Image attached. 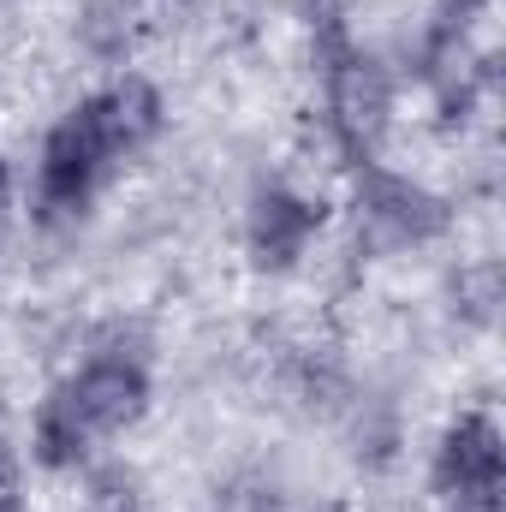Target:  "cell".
Listing matches in <instances>:
<instances>
[{
  "instance_id": "6da1fadb",
  "label": "cell",
  "mask_w": 506,
  "mask_h": 512,
  "mask_svg": "<svg viewBox=\"0 0 506 512\" xmlns=\"http://www.w3.org/2000/svg\"><path fill=\"white\" fill-rule=\"evenodd\" d=\"M167 126V102L143 72H120L102 90H90L78 108H66L36 155V191L30 209L42 227H72L90 215L114 167L143 155Z\"/></svg>"
},
{
  "instance_id": "7a4b0ae2",
  "label": "cell",
  "mask_w": 506,
  "mask_h": 512,
  "mask_svg": "<svg viewBox=\"0 0 506 512\" xmlns=\"http://www.w3.org/2000/svg\"><path fill=\"white\" fill-rule=\"evenodd\" d=\"M149 364L137 352H96L84 358L30 417V459L42 471H78L102 441L126 435L149 411Z\"/></svg>"
},
{
  "instance_id": "3957f363",
  "label": "cell",
  "mask_w": 506,
  "mask_h": 512,
  "mask_svg": "<svg viewBox=\"0 0 506 512\" xmlns=\"http://www.w3.org/2000/svg\"><path fill=\"white\" fill-rule=\"evenodd\" d=\"M316 66H322V108H328V137H334L340 161L346 167L381 161V143L393 131V96H399L387 60L346 42V48L322 54Z\"/></svg>"
},
{
  "instance_id": "277c9868",
  "label": "cell",
  "mask_w": 506,
  "mask_h": 512,
  "mask_svg": "<svg viewBox=\"0 0 506 512\" xmlns=\"http://www.w3.org/2000/svg\"><path fill=\"white\" fill-rule=\"evenodd\" d=\"M352 215H358V239H370L381 251L435 245L453 227V203L441 191H429L423 179L393 173L387 161H358L352 167Z\"/></svg>"
},
{
  "instance_id": "5b68a950",
  "label": "cell",
  "mask_w": 506,
  "mask_h": 512,
  "mask_svg": "<svg viewBox=\"0 0 506 512\" xmlns=\"http://www.w3.org/2000/svg\"><path fill=\"white\" fill-rule=\"evenodd\" d=\"M429 489L447 512H506V435L489 411H459L435 447Z\"/></svg>"
},
{
  "instance_id": "8992f818",
  "label": "cell",
  "mask_w": 506,
  "mask_h": 512,
  "mask_svg": "<svg viewBox=\"0 0 506 512\" xmlns=\"http://www.w3.org/2000/svg\"><path fill=\"white\" fill-rule=\"evenodd\" d=\"M322 221H328L322 197L268 179V185H256L251 191V209H245V251H251L256 268L286 274L298 256L310 251V239L322 233Z\"/></svg>"
},
{
  "instance_id": "52a82bcc",
  "label": "cell",
  "mask_w": 506,
  "mask_h": 512,
  "mask_svg": "<svg viewBox=\"0 0 506 512\" xmlns=\"http://www.w3.org/2000/svg\"><path fill=\"white\" fill-rule=\"evenodd\" d=\"M453 298H459V316H471V322H495V304H501V268H495V262L459 268Z\"/></svg>"
},
{
  "instance_id": "ba28073f",
  "label": "cell",
  "mask_w": 506,
  "mask_h": 512,
  "mask_svg": "<svg viewBox=\"0 0 506 512\" xmlns=\"http://www.w3.org/2000/svg\"><path fill=\"white\" fill-rule=\"evenodd\" d=\"M298 18L310 24V42H316V60L352 42V18H346V0H298Z\"/></svg>"
},
{
  "instance_id": "9c48e42d",
  "label": "cell",
  "mask_w": 506,
  "mask_h": 512,
  "mask_svg": "<svg viewBox=\"0 0 506 512\" xmlns=\"http://www.w3.org/2000/svg\"><path fill=\"white\" fill-rule=\"evenodd\" d=\"M495 0H435L429 6V30L423 36H471L477 30V18L489 12Z\"/></svg>"
},
{
  "instance_id": "30bf717a",
  "label": "cell",
  "mask_w": 506,
  "mask_h": 512,
  "mask_svg": "<svg viewBox=\"0 0 506 512\" xmlns=\"http://www.w3.org/2000/svg\"><path fill=\"white\" fill-rule=\"evenodd\" d=\"M0 512H30L24 477H18V453L6 447V435H0Z\"/></svg>"
},
{
  "instance_id": "8fae6325",
  "label": "cell",
  "mask_w": 506,
  "mask_h": 512,
  "mask_svg": "<svg viewBox=\"0 0 506 512\" xmlns=\"http://www.w3.org/2000/svg\"><path fill=\"white\" fill-rule=\"evenodd\" d=\"M6 215H12V161L0 155V227H6Z\"/></svg>"
},
{
  "instance_id": "7c38bea8",
  "label": "cell",
  "mask_w": 506,
  "mask_h": 512,
  "mask_svg": "<svg viewBox=\"0 0 506 512\" xmlns=\"http://www.w3.org/2000/svg\"><path fill=\"white\" fill-rule=\"evenodd\" d=\"M126 6H137V0H126Z\"/></svg>"
},
{
  "instance_id": "4fadbf2b",
  "label": "cell",
  "mask_w": 506,
  "mask_h": 512,
  "mask_svg": "<svg viewBox=\"0 0 506 512\" xmlns=\"http://www.w3.org/2000/svg\"><path fill=\"white\" fill-rule=\"evenodd\" d=\"M322 512H334V507H322Z\"/></svg>"
}]
</instances>
